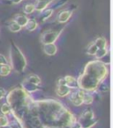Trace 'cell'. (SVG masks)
<instances>
[{
  "label": "cell",
  "instance_id": "obj_2",
  "mask_svg": "<svg viewBox=\"0 0 113 128\" xmlns=\"http://www.w3.org/2000/svg\"><path fill=\"white\" fill-rule=\"evenodd\" d=\"M10 62H11L10 66L12 70L19 74L22 73L27 67V60L25 56L20 48L13 42L11 43V48H10Z\"/></svg>",
  "mask_w": 113,
  "mask_h": 128
},
{
  "label": "cell",
  "instance_id": "obj_20",
  "mask_svg": "<svg viewBox=\"0 0 113 128\" xmlns=\"http://www.w3.org/2000/svg\"><path fill=\"white\" fill-rule=\"evenodd\" d=\"M8 28H9V30L11 31V32H20V31L21 30L22 27L20 26H19L15 21H13H13L9 24V26H8Z\"/></svg>",
  "mask_w": 113,
  "mask_h": 128
},
{
  "label": "cell",
  "instance_id": "obj_11",
  "mask_svg": "<svg viewBox=\"0 0 113 128\" xmlns=\"http://www.w3.org/2000/svg\"><path fill=\"white\" fill-rule=\"evenodd\" d=\"M71 90H72L66 85H58L57 90H56V92L59 96H66L70 94Z\"/></svg>",
  "mask_w": 113,
  "mask_h": 128
},
{
  "label": "cell",
  "instance_id": "obj_18",
  "mask_svg": "<svg viewBox=\"0 0 113 128\" xmlns=\"http://www.w3.org/2000/svg\"><path fill=\"white\" fill-rule=\"evenodd\" d=\"M37 26H38V24L34 20H28L27 23L26 24V26H25L26 29H27V31H29V32L34 31L37 28Z\"/></svg>",
  "mask_w": 113,
  "mask_h": 128
},
{
  "label": "cell",
  "instance_id": "obj_5",
  "mask_svg": "<svg viewBox=\"0 0 113 128\" xmlns=\"http://www.w3.org/2000/svg\"><path fill=\"white\" fill-rule=\"evenodd\" d=\"M73 13V10L72 9H67L65 10V11L60 12L58 14V17H57V20L59 23H65L69 20V18H71V16Z\"/></svg>",
  "mask_w": 113,
  "mask_h": 128
},
{
  "label": "cell",
  "instance_id": "obj_4",
  "mask_svg": "<svg viewBox=\"0 0 113 128\" xmlns=\"http://www.w3.org/2000/svg\"><path fill=\"white\" fill-rule=\"evenodd\" d=\"M62 30H48L43 34L41 37V41L43 44H50L54 43L58 40V36L60 35Z\"/></svg>",
  "mask_w": 113,
  "mask_h": 128
},
{
  "label": "cell",
  "instance_id": "obj_3",
  "mask_svg": "<svg viewBox=\"0 0 113 128\" xmlns=\"http://www.w3.org/2000/svg\"><path fill=\"white\" fill-rule=\"evenodd\" d=\"M27 100H28V96L24 91V90L20 88H16L13 90L7 95L8 104L10 105L11 109H13L15 112H17L20 107H23L25 104L28 103Z\"/></svg>",
  "mask_w": 113,
  "mask_h": 128
},
{
  "label": "cell",
  "instance_id": "obj_13",
  "mask_svg": "<svg viewBox=\"0 0 113 128\" xmlns=\"http://www.w3.org/2000/svg\"><path fill=\"white\" fill-rule=\"evenodd\" d=\"M80 90V95H81L83 103L86 104H92V102H93V96H92V95L87 93L86 90Z\"/></svg>",
  "mask_w": 113,
  "mask_h": 128
},
{
  "label": "cell",
  "instance_id": "obj_24",
  "mask_svg": "<svg viewBox=\"0 0 113 128\" xmlns=\"http://www.w3.org/2000/svg\"><path fill=\"white\" fill-rule=\"evenodd\" d=\"M12 109L11 107H10V105L8 104L7 103L4 104L2 105V107H1V112H2L4 115H8V114L11 112Z\"/></svg>",
  "mask_w": 113,
  "mask_h": 128
},
{
  "label": "cell",
  "instance_id": "obj_1",
  "mask_svg": "<svg viewBox=\"0 0 113 128\" xmlns=\"http://www.w3.org/2000/svg\"><path fill=\"white\" fill-rule=\"evenodd\" d=\"M107 74L108 68L103 62L100 60L89 62L77 80L79 88L86 91L95 90L106 77Z\"/></svg>",
  "mask_w": 113,
  "mask_h": 128
},
{
  "label": "cell",
  "instance_id": "obj_17",
  "mask_svg": "<svg viewBox=\"0 0 113 128\" xmlns=\"http://www.w3.org/2000/svg\"><path fill=\"white\" fill-rule=\"evenodd\" d=\"M95 43V45L98 48H107V40H106L105 38L103 37H99L95 40V41H93Z\"/></svg>",
  "mask_w": 113,
  "mask_h": 128
},
{
  "label": "cell",
  "instance_id": "obj_7",
  "mask_svg": "<svg viewBox=\"0 0 113 128\" xmlns=\"http://www.w3.org/2000/svg\"><path fill=\"white\" fill-rule=\"evenodd\" d=\"M54 10L52 8H46V9L43 10L42 12H40L39 15H38L37 18L41 23H43V22L47 21L48 18L50 17H51V15L53 14Z\"/></svg>",
  "mask_w": 113,
  "mask_h": 128
},
{
  "label": "cell",
  "instance_id": "obj_22",
  "mask_svg": "<svg viewBox=\"0 0 113 128\" xmlns=\"http://www.w3.org/2000/svg\"><path fill=\"white\" fill-rule=\"evenodd\" d=\"M107 48H98L96 51V53L95 54V56L96 57V59H102L107 54Z\"/></svg>",
  "mask_w": 113,
  "mask_h": 128
},
{
  "label": "cell",
  "instance_id": "obj_19",
  "mask_svg": "<svg viewBox=\"0 0 113 128\" xmlns=\"http://www.w3.org/2000/svg\"><path fill=\"white\" fill-rule=\"evenodd\" d=\"M94 118V113L91 110H87L84 113L81 115V118H80V122L81 121H85V120H89V119Z\"/></svg>",
  "mask_w": 113,
  "mask_h": 128
},
{
  "label": "cell",
  "instance_id": "obj_10",
  "mask_svg": "<svg viewBox=\"0 0 113 128\" xmlns=\"http://www.w3.org/2000/svg\"><path fill=\"white\" fill-rule=\"evenodd\" d=\"M64 79H65V84H66V86H68L71 90L72 89L76 90V89L79 88L78 82L74 77L71 76H66L64 77Z\"/></svg>",
  "mask_w": 113,
  "mask_h": 128
},
{
  "label": "cell",
  "instance_id": "obj_21",
  "mask_svg": "<svg viewBox=\"0 0 113 128\" xmlns=\"http://www.w3.org/2000/svg\"><path fill=\"white\" fill-rule=\"evenodd\" d=\"M35 11V8H34V4H25L23 7V12L25 14H31L34 12Z\"/></svg>",
  "mask_w": 113,
  "mask_h": 128
},
{
  "label": "cell",
  "instance_id": "obj_8",
  "mask_svg": "<svg viewBox=\"0 0 113 128\" xmlns=\"http://www.w3.org/2000/svg\"><path fill=\"white\" fill-rule=\"evenodd\" d=\"M43 52L47 55H55L58 52V48L54 43L50 44H43Z\"/></svg>",
  "mask_w": 113,
  "mask_h": 128
},
{
  "label": "cell",
  "instance_id": "obj_6",
  "mask_svg": "<svg viewBox=\"0 0 113 128\" xmlns=\"http://www.w3.org/2000/svg\"><path fill=\"white\" fill-rule=\"evenodd\" d=\"M70 100L73 105L75 106H80L83 104L82 99H81V96L80 95V90L76 89V90L72 91V92H70Z\"/></svg>",
  "mask_w": 113,
  "mask_h": 128
},
{
  "label": "cell",
  "instance_id": "obj_29",
  "mask_svg": "<svg viewBox=\"0 0 113 128\" xmlns=\"http://www.w3.org/2000/svg\"><path fill=\"white\" fill-rule=\"evenodd\" d=\"M3 128H13V127H12V126H4Z\"/></svg>",
  "mask_w": 113,
  "mask_h": 128
},
{
  "label": "cell",
  "instance_id": "obj_14",
  "mask_svg": "<svg viewBox=\"0 0 113 128\" xmlns=\"http://www.w3.org/2000/svg\"><path fill=\"white\" fill-rule=\"evenodd\" d=\"M28 20H29V18H27V16H25V15L18 14V15H16V16L14 17V20H13V21H15L19 26H20L21 27H23V26H25L26 24L27 23Z\"/></svg>",
  "mask_w": 113,
  "mask_h": 128
},
{
  "label": "cell",
  "instance_id": "obj_26",
  "mask_svg": "<svg viewBox=\"0 0 113 128\" xmlns=\"http://www.w3.org/2000/svg\"><path fill=\"white\" fill-rule=\"evenodd\" d=\"M4 64H8V60L5 55L0 54V65H4Z\"/></svg>",
  "mask_w": 113,
  "mask_h": 128
},
{
  "label": "cell",
  "instance_id": "obj_28",
  "mask_svg": "<svg viewBox=\"0 0 113 128\" xmlns=\"http://www.w3.org/2000/svg\"><path fill=\"white\" fill-rule=\"evenodd\" d=\"M23 0H11V3L13 4H20V3H21Z\"/></svg>",
  "mask_w": 113,
  "mask_h": 128
},
{
  "label": "cell",
  "instance_id": "obj_9",
  "mask_svg": "<svg viewBox=\"0 0 113 128\" xmlns=\"http://www.w3.org/2000/svg\"><path fill=\"white\" fill-rule=\"evenodd\" d=\"M52 2V0H36V4H34V8L36 11L42 12L43 10L46 9L48 6Z\"/></svg>",
  "mask_w": 113,
  "mask_h": 128
},
{
  "label": "cell",
  "instance_id": "obj_12",
  "mask_svg": "<svg viewBox=\"0 0 113 128\" xmlns=\"http://www.w3.org/2000/svg\"><path fill=\"white\" fill-rule=\"evenodd\" d=\"M22 87L25 90H27L28 93H32V92H34L36 91L37 90H39L37 85H34V84H31V82H27V81L24 80L23 82H22Z\"/></svg>",
  "mask_w": 113,
  "mask_h": 128
},
{
  "label": "cell",
  "instance_id": "obj_15",
  "mask_svg": "<svg viewBox=\"0 0 113 128\" xmlns=\"http://www.w3.org/2000/svg\"><path fill=\"white\" fill-rule=\"evenodd\" d=\"M12 71V68L9 64H4V65H0V76H7L10 75Z\"/></svg>",
  "mask_w": 113,
  "mask_h": 128
},
{
  "label": "cell",
  "instance_id": "obj_23",
  "mask_svg": "<svg viewBox=\"0 0 113 128\" xmlns=\"http://www.w3.org/2000/svg\"><path fill=\"white\" fill-rule=\"evenodd\" d=\"M97 49H98V48L95 46V43L92 42V43H90L89 46H88V48H87V54L89 55H95V54L96 53Z\"/></svg>",
  "mask_w": 113,
  "mask_h": 128
},
{
  "label": "cell",
  "instance_id": "obj_27",
  "mask_svg": "<svg viewBox=\"0 0 113 128\" xmlns=\"http://www.w3.org/2000/svg\"><path fill=\"white\" fill-rule=\"evenodd\" d=\"M6 95V91L4 88H0V99H2Z\"/></svg>",
  "mask_w": 113,
  "mask_h": 128
},
{
  "label": "cell",
  "instance_id": "obj_16",
  "mask_svg": "<svg viewBox=\"0 0 113 128\" xmlns=\"http://www.w3.org/2000/svg\"><path fill=\"white\" fill-rule=\"evenodd\" d=\"M25 80L29 82H31V84H34V85H37V86L41 84V79H40V77L36 75H29Z\"/></svg>",
  "mask_w": 113,
  "mask_h": 128
},
{
  "label": "cell",
  "instance_id": "obj_25",
  "mask_svg": "<svg viewBox=\"0 0 113 128\" xmlns=\"http://www.w3.org/2000/svg\"><path fill=\"white\" fill-rule=\"evenodd\" d=\"M8 124V119L6 116H0V126H6Z\"/></svg>",
  "mask_w": 113,
  "mask_h": 128
}]
</instances>
